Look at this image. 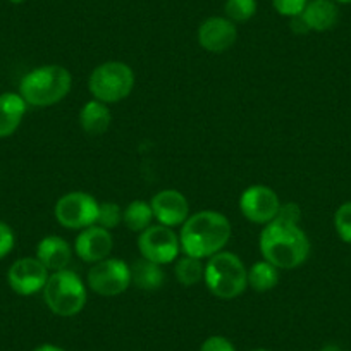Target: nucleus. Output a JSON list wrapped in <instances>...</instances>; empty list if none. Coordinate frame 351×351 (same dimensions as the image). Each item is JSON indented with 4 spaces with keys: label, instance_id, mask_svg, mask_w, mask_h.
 I'll list each match as a JSON object with an SVG mask.
<instances>
[{
    "label": "nucleus",
    "instance_id": "nucleus-1",
    "mask_svg": "<svg viewBox=\"0 0 351 351\" xmlns=\"http://www.w3.org/2000/svg\"><path fill=\"white\" fill-rule=\"evenodd\" d=\"M232 228L229 219L217 210H200L186 219L180 231L183 255L210 258L229 243Z\"/></svg>",
    "mask_w": 351,
    "mask_h": 351
},
{
    "label": "nucleus",
    "instance_id": "nucleus-2",
    "mask_svg": "<svg viewBox=\"0 0 351 351\" xmlns=\"http://www.w3.org/2000/svg\"><path fill=\"white\" fill-rule=\"evenodd\" d=\"M260 253L279 271H291L306 262L310 239L300 224H288L274 219L260 232Z\"/></svg>",
    "mask_w": 351,
    "mask_h": 351
},
{
    "label": "nucleus",
    "instance_id": "nucleus-3",
    "mask_svg": "<svg viewBox=\"0 0 351 351\" xmlns=\"http://www.w3.org/2000/svg\"><path fill=\"white\" fill-rule=\"evenodd\" d=\"M73 88V76L59 64H47L25 74L19 83V95L28 106L45 109L62 102Z\"/></svg>",
    "mask_w": 351,
    "mask_h": 351
},
{
    "label": "nucleus",
    "instance_id": "nucleus-4",
    "mask_svg": "<svg viewBox=\"0 0 351 351\" xmlns=\"http://www.w3.org/2000/svg\"><path fill=\"white\" fill-rule=\"evenodd\" d=\"M205 286L219 300H234L248 288V269L232 252H219L205 262Z\"/></svg>",
    "mask_w": 351,
    "mask_h": 351
},
{
    "label": "nucleus",
    "instance_id": "nucleus-5",
    "mask_svg": "<svg viewBox=\"0 0 351 351\" xmlns=\"http://www.w3.org/2000/svg\"><path fill=\"white\" fill-rule=\"evenodd\" d=\"M45 305L57 317H74L83 312L88 300V289L76 272L64 269L50 272L49 281L43 288Z\"/></svg>",
    "mask_w": 351,
    "mask_h": 351
},
{
    "label": "nucleus",
    "instance_id": "nucleus-6",
    "mask_svg": "<svg viewBox=\"0 0 351 351\" xmlns=\"http://www.w3.org/2000/svg\"><path fill=\"white\" fill-rule=\"evenodd\" d=\"M134 88V71L121 60H107L92 71L88 90L99 102L117 104L131 95Z\"/></svg>",
    "mask_w": 351,
    "mask_h": 351
},
{
    "label": "nucleus",
    "instance_id": "nucleus-7",
    "mask_svg": "<svg viewBox=\"0 0 351 351\" xmlns=\"http://www.w3.org/2000/svg\"><path fill=\"white\" fill-rule=\"evenodd\" d=\"M100 204L86 191H71L62 195L53 207V215L62 228L83 231L97 224Z\"/></svg>",
    "mask_w": 351,
    "mask_h": 351
},
{
    "label": "nucleus",
    "instance_id": "nucleus-8",
    "mask_svg": "<svg viewBox=\"0 0 351 351\" xmlns=\"http://www.w3.org/2000/svg\"><path fill=\"white\" fill-rule=\"evenodd\" d=\"M86 286L100 296H119L131 286V267L121 258H106L88 271Z\"/></svg>",
    "mask_w": 351,
    "mask_h": 351
},
{
    "label": "nucleus",
    "instance_id": "nucleus-9",
    "mask_svg": "<svg viewBox=\"0 0 351 351\" xmlns=\"http://www.w3.org/2000/svg\"><path fill=\"white\" fill-rule=\"evenodd\" d=\"M138 250L143 258L158 265H167L180 256V234L167 226L152 224L138 236Z\"/></svg>",
    "mask_w": 351,
    "mask_h": 351
},
{
    "label": "nucleus",
    "instance_id": "nucleus-10",
    "mask_svg": "<svg viewBox=\"0 0 351 351\" xmlns=\"http://www.w3.org/2000/svg\"><path fill=\"white\" fill-rule=\"evenodd\" d=\"M281 200L279 195L265 184L248 186L239 197V210L246 221L253 224L267 226L278 217Z\"/></svg>",
    "mask_w": 351,
    "mask_h": 351
},
{
    "label": "nucleus",
    "instance_id": "nucleus-11",
    "mask_svg": "<svg viewBox=\"0 0 351 351\" xmlns=\"http://www.w3.org/2000/svg\"><path fill=\"white\" fill-rule=\"evenodd\" d=\"M50 272L36 256L18 258L8 271V282L19 296H32L43 291Z\"/></svg>",
    "mask_w": 351,
    "mask_h": 351
},
{
    "label": "nucleus",
    "instance_id": "nucleus-12",
    "mask_svg": "<svg viewBox=\"0 0 351 351\" xmlns=\"http://www.w3.org/2000/svg\"><path fill=\"white\" fill-rule=\"evenodd\" d=\"M197 40L198 45L207 52L224 53L238 40V28H236V23H232L226 16L224 18L212 16L198 26Z\"/></svg>",
    "mask_w": 351,
    "mask_h": 351
},
{
    "label": "nucleus",
    "instance_id": "nucleus-13",
    "mask_svg": "<svg viewBox=\"0 0 351 351\" xmlns=\"http://www.w3.org/2000/svg\"><path fill=\"white\" fill-rule=\"evenodd\" d=\"M150 207L157 224L172 229L183 226L191 215L190 202L178 190H162L155 193L150 200Z\"/></svg>",
    "mask_w": 351,
    "mask_h": 351
},
{
    "label": "nucleus",
    "instance_id": "nucleus-14",
    "mask_svg": "<svg viewBox=\"0 0 351 351\" xmlns=\"http://www.w3.org/2000/svg\"><path fill=\"white\" fill-rule=\"evenodd\" d=\"M114 248V238L109 229L100 226H90V228L80 231L74 239V253L86 263H99L109 258Z\"/></svg>",
    "mask_w": 351,
    "mask_h": 351
},
{
    "label": "nucleus",
    "instance_id": "nucleus-15",
    "mask_svg": "<svg viewBox=\"0 0 351 351\" xmlns=\"http://www.w3.org/2000/svg\"><path fill=\"white\" fill-rule=\"evenodd\" d=\"M35 256L45 265L49 272H59L69 265L73 258V248L60 236H45L36 245Z\"/></svg>",
    "mask_w": 351,
    "mask_h": 351
},
{
    "label": "nucleus",
    "instance_id": "nucleus-16",
    "mask_svg": "<svg viewBox=\"0 0 351 351\" xmlns=\"http://www.w3.org/2000/svg\"><path fill=\"white\" fill-rule=\"evenodd\" d=\"M28 104L19 93H2L0 95V140L9 138L19 130L26 116Z\"/></svg>",
    "mask_w": 351,
    "mask_h": 351
},
{
    "label": "nucleus",
    "instance_id": "nucleus-17",
    "mask_svg": "<svg viewBox=\"0 0 351 351\" xmlns=\"http://www.w3.org/2000/svg\"><path fill=\"white\" fill-rule=\"evenodd\" d=\"M310 32L324 33L332 29L339 19V8L334 0H308L302 12Z\"/></svg>",
    "mask_w": 351,
    "mask_h": 351
},
{
    "label": "nucleus",
    "instance_id": "nucleus-18",
    "mask_svg": "<svg viewBox=\"0 0 351 351\" xmlns=\"http://www.w3.org/2000/svg\"><path fill=\"white\" fill-rule=\"evenodd\" d=\"M112 123V112L109 106L92 99L80 110V126L90 136H100L106 133Z\"/></svg>",
    "mask_w": 351,
    "mask_h": 351
},
{
    "label": "nucleus",
    "instance_id": "nucleus-19",
    "mask_svg": "<svg viewBox=\"0 0 351 351\" xmlns=\"http://www.w3.org/2000/svg\"><path fill=\"white\" fill-rule=\"evenodd\" d=\"M131 267V285L136 286L141 291H157L164 286L165 274L162 265L150 262L147 258H138Z\"/></svg>",
    "mask_w": 351,
    "mask_h": 351
},
{
    "label": "nucleus",
    "instance_id": "nucleus-20",
    "mask_svg": "<svg viewBox=\"0 0 351 351\" xmlns=\"http://www.w3.org/2000/svg\"><path fill=\"white\" fill-rule=\"evenodd\" d=\"M279 285V269L267 260H260L248 269V288L256 293L272 291Z\"/></svg>",
    "mask_w": 351,
    "mask_h": 351
},
{
    "label": "nucleus",
    "instance_id": "nucleus-21",
    "mask_svg": "<svg viewBox=\"0 0 351 351\" xmlns=\"http://www.w3.org/2000/svg\"><path fill=\"white\" fill-rule=\"evenodd\" d=\"M154 221V212H152L150 202L147 200H133L123 210V224L138 234L150 228Z\"/></svg>",
    "mask_w": 351,
    "mask_h": 351
},
{
    "label": "nucleus",
    "instance_id": "nucleus-22",
    "mask_svg": "<svg viewBox=\"0 0 351 351\" xmlns=\"http://www.w3.org/2000/svg\"><path fill=\"white\" fill-rule=\"evenodd\" d=\"M204 274L205 263L202 258L183 255L181 258L176 260L174 276L178 282L184 288H191V286H197L198 282L204 281Z\"/></svg>",
    "mask_w": 351,
    "mask_h": 351
},
{
    "label": "nucleus",
    "instance_id": "nucleus-23",
    "mask_svg": "<svg viewBox=\"0 0 351 351\" xmlns=\"http://www.w3.org/2000/svg\"><path fill=\"white\" fill-rule=\"evenodd\" d=\"M224 12L232 23H246L256 14V0H226Z\"/></svg>",
    "mask_w": 351,
    "mask_h": 351
},
{
    "label": "nucleus",
    "instance_id": "nucleus-24",
    "mask_svg": "<svg viewBox=\"0 0 351 351\" xmlns=\"http://www.w3.org/2000/svg\"><path fill=\"white\" fill-rule=\"evenodd\" d=\"M123 222V208L116 202H106L100 204L99 217H97V226L104 229H116Z\"/></svg>",
    "mask_w": 351,
    "mask_h": 351
},
{
    "label": "nucleus",
    "instance_id": "nucleus-25",
    "mask_svg": "<svg viewBox=\"0 0 351 351\" xmlns=\"http://www.w3.org/2000/svg\"><path fill=\"white\" fill-rule=\"evenodd\" d=\"M334 229L341 241L351 245V202H344L339 205L334 214Z\"/></svg>",
    "mask_w": 351,
    "mask_h": 351
},
{
    "label": "nucleus",
    "instance_id": "nucleus-26",
    "mask_svg": "<svg viewBox=\"0 0 351 351\" xmlns=\"http://www.w3.org/2000/svg\"><path fill=\"white\" fill-rule=\"evenodd\" d=\"M306 4H308V0H272V5L278 11V14L285 16V18L302 14Z\"/></svg>",
    "mask_w": 351,
    "mask_h": 351
},
{
    "label": "nucleus",
    "instance_id": "nucleus-27",
    "mask_svg": "<svg viewBox=\"0 0 351 351\" xmlns=\"http://www.w3.org/2000/svg\"><path fill=\"white\" fill-rule=\"evenodd\" d=\"M16 234L12 228L5 222L0 221V260H4L9 253L14 250Z\"/></svg>",
    "mask_w": 351,
    "mask_h": 351
},
{
    "label": "nucleus",
    "instance_id": "nucleus-28",
    "mask_svg": "<svg viewBox=\"0 0 351 351\" xmlns=\"http://www.w3.org/2000/svg\"><path fill=\"white\" fill-rule=\"evenodd\" d=\"M278 221L288 222V224H300L302 221V208L296 204L289 202V204H281L278 212Z\"/></svg>",
    "mask_w": 351,
    "mask_h": 351
},
{
    "label": "nucleus",
    "instance_id": "nucleus-29",
    "mask_svg": "<svg viewBox=\"0 0 351 351\" xmlns=\"http://www.w3.org/2000/svg\"><path fill=\"white\" fill-rule=\"evenodd\" d=\"M200 351H236L234 344L224 336H210L204 341Z\"/></svg>",
    "mask_w": 351,
    "mask_h": 351
},
{
    "label": "nucleus",
    "instance_id": "nucleus-30",
    "mask_svg": "<svg viewBox=\"0 0 351 351\" xmlns=\"http://www.w3.org/2000/svg\"><path fill=\"white\" fill-rule=\"evenodd\" d=\"M289 28H291V32L295 33V35H306V33H310L308 25H306L302 14L289 18Z\"/></svg>",
    "mask_w": 351,
    "mask_h": 351
},
{
    "label": "nucleus",
    "instance_id": "nucleus-31",
    "mask_svg": "<svg viewBox=\"0 0 351 351\" xmlns=\"http://www.w3.org/2000/svg\"><path fill=\"white\" fill-rule=\"evenodd\" d=\"M33 351H66V350L60 346H56V344H40V346L35 348Z\"/></svg>",
    "mask_w": 351,
    "mask_h": 351
},
{
    "label": "nucleus",
    "instance_id": "nucleus-32",
    "mask_svg": "<svg viewBox=\"0 0 351 351\" xmlns=\"http://www.w3.org/2000/svg\"><path fill=\"white\" fill-rule=\"evenodd\" d=\"M322 351H341L339 346H336V344H327V346L322 348Z\"/></svg>",
    "mask_w": 351,
    "mask_h": 351
},
{
    "label": "nucleus",
    "instance_id": "nucleus-33",
    "mask_svg": "<svg viewBox=\"0 0 351 351\" xmlns=\"http://www.w3.org/2000/svg\"><path fill=\"white\" fill-rule=\"evenodd\" d=\"M334 2H336V4H341V5L351 4V0H334Z\"/></svg>",
    "mask_w": 351,
    "mask_h": 351
},
{
    "label": "nucleus",
    "instance_id": "nucleus-34",
    "mask_svg": "<svg viewBox=\"0 0 351 351\" xmlns=\"http://www.w3.org/2000/svg\"><path fill=\"white\" fill-rule=\"evenodd\" d=\"M9 2H11V4H14V5H19V4H25L26 0H9Z\"/></svg>",
    "mask_w": 351,
    "mask_h": 351
},
{
    "label": "nucleus",
    "instance_id": "nucleus-35",
    "mask_svg": "<svg viewBox=\"0 0 351 351\" xmlns=\"http://www.w3.org/2000/svg\"><path fill=\"white\" fill-rule=\"evenodd\" d=\"M250 351H269V350H265V348H255V350H250Z\"/></svg>",
    "mask_w": 351,
    "mask_h": 351
}]
</instances>
